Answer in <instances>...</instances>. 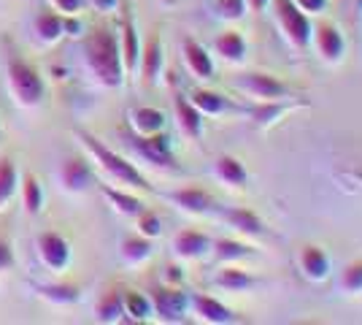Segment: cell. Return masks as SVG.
Returning a JSON list of instances; mask_svg holds the SVG:
<instances>
[{
  "instance_id": "1",
  "label": "cell",
  "mask_w": 362,
  "mask_h": 325,
  "mask_svg": "<svg viewBox=\"0 0 362 325\" xmlns=\"http://www.w3.org/2000/svg\"><path fill=\"white\" fill-rule=\"evenodd\" d=\"M81 57L98 84H103L108 90H117L124 84L127 76H124V65H122L119 33L117 30L100 25L92 33H87L81 41Z\"/></svg>"
},
{
  "instance_id": "2",
  "label": "cell",
  "mask_w": 362,
  "mask_h": 325,
  "mask_svg": "<svg viewBox=\"0 0 362 325\" xmlns=\"http://www.w3.org/2000/svg\"><path fill=\"white\" fill-rule=\"evenodd\" d=\"M76 136L84 144V149L90 152L92 163L103 171L111 182H117L119 187H127V190H151L149 179H146L130 160H124V157L117 155L114 149H108L100 139H95L87 130H76Z\"/></svg>"
},
{
  "instance_id": "3",
  "label": "cell",
  "mask_w": 362,
  "mask_h": 325,
  "mask_svg": "<svg viewBox=\"0 0 362 325\" xmlns=\"http://www.w3.org/2000/svg\"><path fill=\"white\" fill-rule=\"evenodd\" d=\"M6 81H8V93H11L16 106L38 108L44 103V76L35 71V65H30L22 55H16L14 49L6 52Z\"/></svg>"
},
{
  "instance_id": "4",
  "label": "cell",
  "mask_w": 362,
  "mask_h": 325,
  "mask_svg": "<svg viewBox=\"0 0 362 325\" xmlns=\"http://www.w3.org/2000/svg\"><path fill=\"white\" fill-rule=\"evenodd\" d=\"M273 8H276V19H279V25H281L289 44L295 49H308L311 30H314L308 14L295 6V0H273Z\"/></svg>"
},
{
  "instance_id": "5",
  "label": "cell",
  "mask_w": 362,
  "mask_h": 325,
  "mask_svg": "<svg viewBox=\"0 0 362 325\" xmlns=\"http://www.w3.org/2000/svg\"><path fill=\"white\" fill-rule=\"evenodd\" d=\"M35 255L49 271H65L71 266L74 249L71 241L57 231H44L35 236Z\"/></svg>"
},
{
  "instance_id": "6",
  "label": "cell",
  "mask_w": 362,
  "mask_h": 325,
  "mask_svg": "<svg viewBox=\"0 0 362 325\" xmlns=\"http://www.w3.org/2000/svg\"><path fill=\"white\" fill-rule=\"evenodd\" d=\"M235 84H238V90H246L259 103L262 101H287L289 95H292V87H289L287 81H281L273 74H262V71H249Z\"/></svg>"
},
{
  "instance_id": "7",
  "label": "cell",
  "mask_w": 362,
  "mask_h": 325,
  "mask_svg": "<svg viewBox=\"0 0 362 325\" xmlns=\"http://www.w3.org/2000/svg\"><path fill=\"white\" fill-rule=\"evenodd\" d=\"M149 298H151V309H154V314H157L163 323H181L187 309H189V295L181 293L179 285L157 287Z\"/></svg>"
},
{
  "instance_id": "8",
  "label": "cell",
  "mask_w": 362,
  "mask_h": 325,
  "mask_svg": "<svg viewBox=\"0 0 362 325\" xmlns=\"http://www.w3.org/2000/svg\"><path fill=\"white\" fill-rule=\"evenodd\" d=\"M133 147L136 152L151 166H163V169H176V157L170 149V139L165 130L151 133V136H136L133 133Z\"/></svg>"
},
{
  "instance_id": "9",
  "label": "cell",
  "mask_w": 362,
  "mask_h": 325,
  "mask_svg": "<svg viewBox=\"0 0 362 325\" xmlns=\"http://www.w3.org/2000/svg\"><path fill=\"white\" fill-rule=\"evenodd\" d=\"M311 38H314V47H317L319 57L325 62L344 60L346 41H344V33H341L338 25H332V22H319L317 28L311 30Z\"/></svg>"
},
{
  "instance_id": "10",
  "label": "cell",
  "mask_w": 362,
  "mask_h": 325,
  "mask_svg": "<svg viewBox=\"0 0 362 325\" xmlns=\"http://www.w3.org/2000/svg\"><path fill=\"white\" fill-rule=\"evenodd\" d=\"M92 182H95V171H92V166L84 160V157H68V160H62L60 166V185L62 190H68V193H84L87 187H92Z\"/></svg>"
},
{
  "instance_id": "11",
  "label": "cell",
  "mask_w": 362,
  "mask_h": 325,
  "mask_svg": "<svg viewBox=\"0 0 362 325\" xmlns=\"http://www.w3.org/2000/svg\"><path fill=\"white\" fill-rule=\"evenodd\" d=\"M170 203H176L181 212H189V215H209L216 209V201L209 190L203 187H181L165 195Z\"/></svg>"
},
{
  "instance_id": "12",
  "label": "cell",
  "mask_w": 362,
  "mask_h": 325,
  "mask_svg": "<svg viewBox=\"0 0 362 325\" xmlns=\"http://www.w3.org/2000/svg\"><path fill=\"white\" fill-rule=\"evenodd\" d=\"M119 52H122V65H124V76L138 74V60H141V38H138V28L133 16L124 14L119 28Z\"/></svg>"
},
{
  "instance_id": "13",
  "label": "cell",
  "mask_w": 362,
  "mask_h": 325,
  "mask_svg": "<svg viewBox=\"0 0 362 325\" xmlns=\"http://www.w3.org/2000/svg\"><path fill=\"white\" fill-rule=\"evenodd\" d=\"M163 62H165V52H163V38L160 33H151L149 41L141 44V60H138V71L146 84H154L160 74H163Z\"/></svg>"
},
{
  "instance_id": "14",
  "label": "cell",
  "mask_w": 362,
  "mask_h": 325,
  "mask_svg": "<svg viewBox=\"0 0 362 325\" xmlns=\"http://www.w3.org/2000/svg\"><path fill=\"white\" fill-rule=\"evenodd\" d=\"M211 244L214 241L206 233L192 231V228L179 231L173 236V252L179 255L181 261H200V258H206L211 252Z\"/></svg>"
},
{
  "instance_id": "15",
  "label": "cell",
  "mask_w": 362,
  "mask_h": 325,
  "mask_svg": "<svg viewBox=\"0 0 362 325\" xmlns=\"http://www.w3.org/2000/svg\"><path fill=\"white\" fill-rule=\"evenodd\" d=\"M33 33L44 47H54L65 38V16L57 14L54 8H41L33 19Z\"/></svg>"
},
{
  "instance_id": "16",
  "label": "cell",
  "mask_w": 362,
  "mask_h": 325,
  "mask_svg": "<svg viewBox=\"0 0 362 325\" xmlns=\"http://www.w3.org/2000/svg\"><path fill=\"white\" fill-rule=\"evenodd\" d=\"M298 266H300L303 277L311 282H325L330 277V258L319 244H305L298 255Z\"/></svg>"
},
{
  "instance_id": "17",
  "label": "cell",
  "mask_w": 362,
  "mask_h": 325,
  "mask_svg": "<svg viewBox=\"0 0 362 325\" xmlns=\"http://www.w3.org/2000/svg\"><path fill=\"white\" fill-rule=\"evenodd\" d=\"M181 55H184V62H187L189 74L195 79H203V81L214 79V60L211 55H209V49L203 47V44H197L195 38H184Z\"/></svg>"
},
{
  "instance_id": "18",
  "label": "cell",
  "mask_w": 362,
  "mask_h": 325,
  "mask_svg": "<svg viewBox=\"0 0 362 325\" xmlns=\"http://www.w3.org/2000/svg\"><path fill=\"white\" fill-rule=\"evenodd\" d=\"M127 122H130V127H133L136 136H151V133L165 130V114H163L160 108L136 106V108H130Z\"/></svg>"
},
{
  "instance_id": "19",
  "label": "cell",
  "mask_w": 362,
  "mask_h": 325,
  "mask_svg": "<svg viewBox=\"0 0 362 325\" xmlns=\"http://www.w3.org/2000/svg\"><path fill=\"white\" fill-rule=\"evenodd\" d=\"M189 304L195 307L197 317L209 325H227V323H233V320H235V317H233V312L227 309L222 301L211 298V295H192V298H189Z\"/></svg>"
},
{
  "instance_id": "20",
  "label": "cell",
  "mask_w": 362,
  "mask_h": 325,
  "mask_svg": "<svg viewBox=\"0 0 362 325\" xmlns=\"http://www.w3.org/2000/svg\"><path fill=\"white\" fill-rule=\"evenodd\" d=\"M173 108H176V120H179L181 130L189 139H200V133H203V114L195 108V103L187 95H176L173 98Z\"/></svg>"
},
{
  "instance_id": "21",
  "label": "cell",
  "mask_w": 362,
  "mask_h": 325,
  "mask_svg": "<svg viewBox=\"0 0 362 325\" xmlns=\"http://www.w3.org/2000/svg\"><path fill=\"white\" fill-rule=\"evenodd\" d=\"M41 298L57 304V307H68V304H76L81 298V287L78 285H71V282H41V285H33Z\"/></svg>"
},
{
  "instance_id": "22",
  "label": "cell",
  "mask_w": 362,
  "mask_h": 325,
  "mask_svg": "<svg viewBox=\"0 0 362 325\" xmlns=\"http://www.w3.org/2000/svg\"><path fill=\"white\" fill-rule=\"evenodd\" d=\"M151 252H154L151 239L141 236V233H136V236H124V239H122V244H119V255L127 266L146 263V261L151 258Z\"/></svg>"
},
{
  "instance_id": "23",
  "label": "cell",
  "mask_w": 362,
  "mask_h": 325,
  "mask_svg": "<svg viewBox=\"0 0 362 325\" xmlns=\"http://www.w3.org/2000/svg\"><path fill=\"white\" fill-rule=\"evenodd\" d=\"M95 320L103 325H114V323L127 320V317H124V304H122L119 290H106V293L98 298V304H95Z\"/></svg>"
},
{
  "instance_id": "24",
  "label": "cell",
  "mask_w": 362,
  "mask_h": 325,
  "mask_svg": "<svg viewBox=\"0 0 362 325\" xmlns=\"http://www.w3.org/2000/svg\"><path fill=\"white\" fill-rule=\"evenodd\" d=\"M44 203H46L44 185L38 182V176L33 171H25V176H22V206H25V212L30 217H38L44 212Z\"/></svg>"
},
{
  "instance_id": "25",
  "label": "cell",
  "mask_w": 362,
  "mask_h": 325,
  "mask_svg": "<svg viewBox=\"0 0 362 325\" xmlns=\"http://www.w3.org/2000/svg\"><path fill=\"white\" fill-rule=\"evenodd\" d=\"M100 193H103V198H106L119 215L124 217H138L144 212V203L141 198H136L130 190H122V187H108V185H100Z\"/></svg>"
},
{
  "instance_id": "26",
  "label": "cell",
  "mask_w": 362,
  "mask_h": 325,
  "mask_svg": "<svg viewBox=\"0 0 362 325\" xmlns=\"http://www.w3.org/2000/svg\"><path fill=\"white\" fill-rule=\"evenodd\" d=\"M187 98L195 103V108L203 117H216V114H225V111L233 108V103L227 101L225 95L214 93V90H192Z\"/></svg>"
},
{
  "instance_id": "27",
  "label": "cell",
  "mask_w": 362,
  "mask_h": 325,
  "mask_svg": "<svg viewBox=\"0 0 362 325\" xmlns=\"http://www.w3.org/2000/svg\"><path fill=\"white\" fill-rule=\"evenodd\" d=\"M122 304H124V317L130 323H146L151 320V298L146 293H138V290H124L122 293Z\"/></svg>"
},
{
  "instance_id": "28",
  "label": "cell",
  "mask_w": 362,
  "mask_h": 325,
  "mask_svg": "<svg viewBox=\"0 0 362 325\" xmlns=\"http://www.w3.org/2000/svg\"><path fill=\"white\" fill-rule=\"evenodd\" d=\"M214 173H216L225 185H233V187L246 185V179H249V173H246V169H243V163L233 155L216 157V163H214Z\"/></svg>"
},
{
  "instance_id": "29",
  "label": "cell",
  "mask_w": 362,
  "mask_h": 325,
  "mask_svg": "<svg viewBox=\"0 0 362 325\" xmlns=\"http://www.w3.org/2000/svg\"><path fill=\"white\" fill-rule=\"evenodd\" d=\"M19 190V171L11 155H0V209L11 201Z\"/></svg>"
},
{
  "instance_id": "30",
  "label": "cell",
  "mask_w": 362,
  "mask_h": 325,
  "mask_svg": "<svg viewBox=\"0 0 362 325\" xmlns=\"http://www.w3.org/2000/svg\"><path fill=\"white\" fill-rule=\"evenodd\" d=\"M214 47H216V52H219L227 62H241L243 55H246V41H243V35L238 30L219 33L216 41H214Z\"/></svg>"
},
{
  "instance_id": "31",
  "label": "cell",
  "mask_w": 362,
  "mask_h": 325,
  "mask_svg": "<svg viewBox=\"0 0 362 325\" xmlns=\"http://www.w3.org/2000/svg\"><path fill=\"white\" fill-rule=\"evenodd\" d=\"M287 111H292V103H289V101H262L259 106L252 108V117H255V125L268 127V125L279 122Z\"/></svg>"
},
{
  "instance_id": "32",
  "label": "cell",
  "mask_w": 362,
  "mask_h": 325,
  "mask_svg": "<svg viewBox=\"0 0 362 325\" xmlns=\"http://www.w3.org/2000/svg\"><path fill=\"white\" fill-rule=\"evenodd\" d=\"M227 219L233 222V228H238L241 233L246 236H262L265 233V225H262V219L252 212V209H230L227 212Z\"/></svg>"
},
{
  "instance_id": "33",
  "label": "cell",
  "mask_w": 362,
  "mask_h": 325,
  "mask_svg": "<svg viewBox=\"0 0 362 325\" xmlns=\"http://www.w3.org/2000/svg\"><path fill=\"white\" fill-rule=\"evenodd\" d=\"M211 252L219 263H233V261H243L246 255H252V247H246L235 239H219L211 244Z\"/></svg>"
},
{
  "instance_id": "34",
  "label": "cell",
  "mask_w": 362,
  "mask_h": 325,
  "mask_svg": "<svg viewBox=\"0 0 362 325\" xmlns=\"http://www.w3.org/2000/svg\"><path fill=\"white\" fill-rule=\"evenodd\" d=\"M214 285H219V287H225V290H246V287L255 285V279H252V274L241 271V268L225 263V268L214 277Z\"/></svg>"
},
{
  "instance_id": "35",
  "label": "cell",
  "mask_w": 362,
  "mask_h": 325,
  "mask_svg": "<svg viewBox=\"0 0 362 325\" xmlns=\"http://www.w3.org/2000/svg\"><path fill=\"white\" fill-rule=\"evenodd\" d=\"M341 287L349 293H362V258L346 263V268L341 271Z\"/></svg>"
},
{
  "instance_id": "36",
  "label": "cell",
  "mask_w": 362,
  "mask_h": 325,
  "mask_svg": "<svg viewBox=\"0 0 362 325\" xmlns=\"http://www.w3.org/2000/svg\"><path fill=\"white\" fill-rule=\"evenodd\" d=\"M214 11H216V16H222V19L238 22L246 14V0H214Z\"/></svg>"
},
{
  "instance_id": "37",
  "label": "cell",
  "mask_w": 362,
  "mask_h": 325,
  "mask_svg": "<svg viewBox=\"0 0 362 325\" xmlns=\"http://www.w3.org/2000/svg\"><path fill=\"white\" fill-rule=\"evenodd\" d=\"M136 219H138V233L146 236V239H151V241L163 233V219H160V215H154V212H146V209H144Z\"/></svg>"
},
{
  "instance_id": "38",
  "label": "cell",
  "mask_w": 362,
  "mask_h": 325,
  "mask_svg": "<svg viewBox=\"0 0 362 325\" xmlns=\"http://www.w3.org/2000/svg\"><path fill=\"white\" fill-rule=\"evenodd\" d=\"M49 6L62 16H78L84 11L87 0H49Z\"/></svg>"
},
{
  "instance_id": "39",
  "label": "cell",
  "mask_w": 362,
  "mask_h": 325,
  "mask_svg": "<svg viewBox=\"0 0 362 325\" xmlns=\"http://www.w3.org/2000/svg\"><path fill=\"white\" fill-rule=\"evenodd\" d=\"M14 263H16L14 249H11V244L6 239H0V271H11Z\"/></svg>"
},
{
  "instance_id": "40",
  "label": "cell",
  "mask_w": 362,
  "mask_h": 325,
  "mask_svg": "<svg viewBox=\"0 0 362 325\" xmlns=\"http://www.w3.org/2000/svg\"><path fill=\"white\" fill-rule=\"evenodd\" d=\"M295 6L305 14H319L327 8V0H295Z\"/></svg>"
},
{
  "instance_id": "41",
  "label": "cell",
  "mask_w": 362,
  "mask_h": 325,
  "mask_svg": "<svg viewBox=\"0 0 362 325\" xmlns=\"http://www.w3.org/2000/svg\"><path fill=\"white\" fill-rule=\"evenodd\" d=\"M181 279H184V271H181L179 266H168V268H165V282H168V285H179Z\"/></svg>"
},
{
  "instance_id": "42",
  "label": "cell",
  "mask_w": 362,
  "mask_h": 325,
  "mask_svg": "<svg viewBox=\"0 0 362 325\" xmlns=\"http://www.w3.org/2000/svg\"><path fill=\"white\" fill-rule=\"evenodd\" d=\"M246 3H249V8H252L255 14H259V11H265V8H268V3H271V0H246Z\"/></svg>"
},
{
  "instance_id": "43",
  "label": "cell",
  "mask_w": 362,
  "mask_h": 325,
  "mask_svg": "<svg viewBox=\"0 0 362 325\" xmlns=\"http://www.w3.org/2000/svg\"><path fill=\"white\" fill-rule=\"evenodd\" d=\"M117 6V0H95V8L98 11H108V8H114Z\"/></svg>"
}]
</instances>
